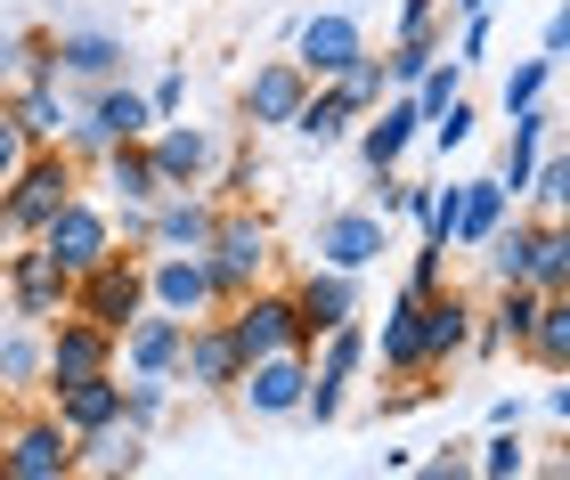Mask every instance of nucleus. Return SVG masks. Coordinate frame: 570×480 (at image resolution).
Instances as JSON below:
<instances>
[{"label":"nucleus","instance_id":"f257e3e1","mask_svg":"<svg viewBox=\"0 0 570 480\" xmlns=\"http://www.w3.org/2000/svg\"><path fill=\"white\" fill-rule=\"evenodd\" d=\"M204 269H213V293H220V301L253 293V286L277 269V229H269L253 204H220L213 237H204Z\"/></svg>","mask_w":570,"mask_h":480},{"label":"nucleus","instance_id":"f03ea898","mask_svg":"<svg viewBox=\"0 0 570 480\" xmlns=\"http://www.w3.org/2000/svg\"><path fill=\"white\" fill-rule=\"evenodd\" d=\"M73 188H82V163H73L66 147H24V163L0 180V212H9L17 237H41V220L58 212Z\"/></svg>","mask_w":570,"mask_h":480},{"label":"nucleus","instance_id":"7ed1b4c3","mask_svg":"<svg viewBox=\"0 0 570 480\" xmlns=\"http://www.w3.org/2000/svg\"><path fill=\"white\" fill-rule=\"evenodd\" d=\"M0 293H9V318L17 326H49L73 301V269H58V252L41 237H17L0 252Z\"/></svg>","mask_w":570,"mask_h":480},{"label":"nucleus","instance_id":"20e7f679","mask_svg":"<svg viewBox=\"0 0 570 480\" xmlns=\"http://www.w3.org/2000/svg\"><path fill=\"white\" fill-rule=\"evenodd\" d=\"M66 310H82L90 326H107V334H122L139 310H147V252L131 244H115L107 261H90L82 277H73V301Z\"/></svg>","mask_w":570,"mask_h":480},{"label":"nucleus","instance_id":"39448f33","mask_svg":"<svg viewBox=\"0 0 570 480\" xmlns=\"http://www.w3.org/2000/svg\"><path fill=\"white\" fill-rule=\"evenodd\" d=\"M358 367H367V326H358V318L326 326V334L309 342V391H302V416H309V423H334V416L351 408Z\"/></svg>","mask_w":570,"mask_h":480},{"label":"nucleus","instance_id":"423d86ee","mask_svg":"<svg viewBox=\"0 0 570 480\" xmlns=\"http://www.w3.org/2000/svg\"><path fill=\"white\" fill-rule=\"evenodd\" d=\"M220 326L237 342V359H269V350H302V318H294V293L285 286H253L237 301H220Z\"/></svg>","mask_w":570,"mask_h":480},{"label":"nucleus","instance_id":"0eeeda50","mask_svg":"<svg viewBox=\"0 0 570 480\" xmlns=\"http://www.w3.org/2000/svg\"><path fill=\"white\" fill-rule=\"evenodd\" d=\"M228 391L245 399V416H253V423H285V416H302V391H309V350H269V359H245Z\"/></svg>","mask_w":570,"mask_h":480},{"label":"nucleus","instance_id":"6e6552de","mask_svg":"<svg viewBox=\"0 0 570 480\" xmlns=\"http://www.w3.org/2000/svg\"><path fill=\"white\" fill-rule=\"evenodd\" d=\"M66 472H73V432L49 408L17 416L0 432V480H66Z\"/></svg>","mask_w":570,"mask_h":480},{"label":"nucleus","instance_id":"1a4fd4ad","mask_svg":"<svg viewBox=\"0 0 570 480\" xmlns=\"http://www.w3.org/2000/svg\"><path fill=\"white\" fill-rule=\"evenodd\" d=\"M294 66L309 73V82H334L358 49H367V24H358L351 9H309V17H294Z\"/></svg>","mask_w":570,"mask_h":480},{"label":"nucleus","instance_id":"9d476101","mask_svg":"<svg viewBox=\"0 0 570 480\" xmlns=\"http://www.w3.org/2000/svg\"><path fill=\"white\" fill-rule=\"evenodd\" d=\"M41 244L58 252V269H73V277H82L90 261H107V252H115V229H107V204H98V196H82V188H73L66 204H58V212L41 220Z\"/></svg>","mask_w":570,"mask_h":480},{"label":"nucleus","instance_id":"9b49d317","mask_svg":"<svg viewBox=\"0 0 570 480\" xmlns=\"http://www.w3.org/2000/svg\"><path fill=\"white\" fill-rule=\"evenodd\" d=\"M115 367V334L107 326H90L82 310H58L41 326V383H66V374H98Z\"/></svg>","mask_w":570,"mask_h":480},{"label":"nucleus","instance_id":"f8f14e48","mask_svg":"<svg viewBox=\"0 0 570 480\" xmlns=\"http://www.w3.org/2000/svg\"><path fill=\"white\" fill-rule=\"evenodd\" d=\"M147 156H155V180L164 188H204L220 163V131H204V122H155L147 131Z\"/></svg>","mask_w":570,"mask_h":480},{"label":"nucleus","instance_id":"ddd939ff","mask_svg":"<svg viewBox=\"0 0 570 480\" xmlns=\"http://www.w3.org/2000/svg\"><path fill=\"white\" fill-rule=\"evenodd\" d=\"M179 342H188V318H171V310H147L115 334V367L122 374H164V383H179Z\"/></svg>","mask_w":570,"mask_h":480},{"label":"nucleus","instance_id":"4468645a","mask_svg":"<svg viewBox=\"0 0 570 480\" xmlns=\"http://www.w3.org/2000/svg\"><path fill=\"white\" fill-rule=\"evenodd\" d=\"M358 163H367V171H400L407 163V147H416L424 139V114H416V98H407V90H392V98H375V107L367 114H358Z\"/></svg>","mask_w":570,"mask_h":480},{"label":"nucleus","instance_id":"2eb2a0df","mask_svg":"<svg viewBox=\"0 0 570 480\" xmlns=\"http://www.w3.org/2000/svg\"><path fill=\"white\" fill-rule=\"evenodd\" d=\"M147 301L171 318H213L220 293H213V269L204 252H147Z\"/></svg>","mask_w":570,"mask_h":480},{"label":"nucleus","instance_id":"dca6fc26","mask_svg":"<svg viewBox=\"0 0 570 480\" xmlns=\"http://www.w3.org/2000/svg\"><path fill=\"white\" fill-rule=\"evenodd\" d=\"M302 98H309V73H302L294 58H262V66H253V82H245V98H237V122H245L253 139H262V131H285Z\"/></svg>","mask_w":570,"mask_h":480},{"label":"nucleus","instance_id":"f3484780","mask_svg":"<svg viewBox=\"0 0 570 480\" xmlns=\"http://www.w3.org/2000/svg\"><path fill=\"white\" fill-rule=\"evenodd\" d=\"M237 342H228L220 310L213 318H188V342H179V383H188L196 399H228V383H237Z\"/></svg>","mask_w":570,"mask_h":480},{"label":"nucleus","instance_id":"a211bd4d","mask_svg":"<svg viewBox=\"0 0 570 480\" xmlns=\"http://www.w3.org/2000/svg\"><path fill=\"white\" fill-rule=\"evenodd\" d=\"M294 318H302V350L326 334V326H343V318H358V277L351 269H326V261H309L294 286Z\"/></svg>","mask_w":570,"mask_h":480},{"label":"nucleus","instance_id":"6ab92c4d","mask_svg":"<svg viewBox=\"0 0 570 480\" xmlns=\"http://www.w3.org/2000/svg\"><path fill=\"white\" fill-rule=\"evenodd\" d=\"M41 391H49V416H58L73 440L122 416V367H98V374H66V383H41Z\"/></svg>","mask_w":570,"mask_h":480},{"label":"nucleus","instance_id":"aec40b11","mask_svg":"<svg viewBox=\"0 0 570 480\" xmlns=\"http://www.w3.org/2000/svg\"><path fill=\"white\" fill-rule=\"evenodd\" d=\"M367 359H383V374H400V383H407V374H432V367H424V293H416V286L392 293L383 326L367 334Z\"/></svg>","mask_w":570,"mask_h":480},{"label":"nucleus","instance_id":"412c9836","mask_svg":"<svg viewBox=\"0 0 570 480\" xmlns=\"http://www.w3.org/2000/svg\"><path fill=\"white\" fill-rule=\"evenodd\" d=\"M383 212H367V204H343V212H326L318 220V261L326 269H351V277H367L375 261H383Z\"/></svg>","mask_w":570,"mask_h":480},{"label":"nucleus","instance_id":"4be33fe9","mask_svg":"<svg viewBox=\"0 0 570 480\" xmlns=\"http://www.w3.org/2000/svg\"><path fill=\"white\" fill-rule=\"evenodd\" d=\"M122 66H131V49H122V33H107V24H66V33H58V82L66 90L115 82Z\"/></svg>","mask_w":570,"mask_h":480},{"label":"nucleus","instance_id":"5701e85b","mask_svg":"<svg viewBox=\"0 0 570 480\" xmlns=\"http://www.w3.org/2000/svg\"><path fill=\"white\" fill-rule=\"evenodd\" d=\"M213 220H220V204L204 188H164V196H155V237H147V252H204Z\"/></svg>","mask_w":570,"mask_h":480},{"label":"nucleus","instance_id":"b1692460","mask_svg":"<svg viewBox=\"0 0 570 480\" xmlns=\"http://www.w3.org/2000/svg\"><path fill=\"white\" fill-rule=\"evenodd\" d=\"M464 342H473V293H456L449 277L424 293V367H456L464 359Z\"/></svg>","mask_w":570,"mask_h":480},{"label":"nucleus","instance_id":"393cba45","mask_svg":"<svg viewBox=\"0 0 570 480\" xmlns=\"http://www.w3.org/2000/svg\"><path fill=\"white\" fill-rule=\"evenodd\" d=\"M358 114H367V107H358L343 82H309V98L294 107V122H285V131H294L302 147H343V139L358 131Z\"/></svg>","mask_w":570,"mask_h":480},{"label":"nucleus","instance_id":"a878e982","mask_svg":"<svg viewBox=\"0 0 570 480\" xmlns=\"http://www.w3.org/2000/svg\"><path fill=\"white\" fill-rule=\"evenodd\" d=\"M0 107L17 114L24 147H58L66 122H73V90H66V82H9V98H0Z\"/></svg>","mask_w":570,"mask_h":480},{"label":"nucleus","instance_id":"bb28decb","mask_svg":"<svg viewBox=\"0 0 570 480\" xmlns=\"http://www.w3.org/2000/svg\"><path fill=\"white\" fill-rule=\"evenodd\" d=\"M147 464V432L139 423H98V432L73 440V472H98V480H115V472H139Z\"/></svg>","mask_w":570,"mask_h":480},{"label":"nucleus","instance_id":"cd10ccee","mask_svg":"<svg viewBox=\"0 0 570 480\" xmlns=\"http://www.w3.org/2000/svg\"><path fill=\"white\" fill-rule=\"evenodd\" d=\"M547 139H554V107L538 98V107H522V114H513V139H505V156H498V180H505V196H513V204H522V188H530L538 156H547Z\"/></svg>","mask_w":570,"mask_h":480},{"label":"nucleus","instance_id":"c85d7f7f","mask_svg":"<svg viewBox=\"0 0 570 480\" xmlns=\"http://www.w3.org/2000/svg\"><path fill=\"white\" fill-rule=\"evenodd\" d=\"M513 212V196L498 171H481V180H456V244L449 252H481V237L498 229V220Z\"/></svg>","mask_w":570,"mask_h":480},{"label":"nucleus","instance_id":"c756f323","mask_svg":"<svg viewBox=\"0 0 570 480\" xmlns=\"http://www.w3.org/2000/svg\"><path fill=\"white\" fill-rule=\"evenodd\" d=\"M98 171H107V204H155L164 196V180H155V156H147V139H122L98 156Z\"/></svg>","mask_w":570,"mask_h":480},{"label":"nucleus","instance_id":"7c9ffc66","mask_svg":"<svg viewBox=\"0 0 570 480\" xmlns=\"http://www.w3.org/2000/svg\"><path fill=\"white\" fill-rule=\"evenodd\" d=\"M522 359H538V374L570 367V293H538V318L522 334Z\"/></svg>","mask_w":570,"mask_h":480},{"label":"nucleus","instance_id":"2f4dec72","mask_svg":"<svg viewBox=\"0 0 570 480\" xmlns=\"http://www.w3.org/2000/svg\"><path fill=\"white\" fill-rule=\"evenodd\" d=\"M522 286H538V293H570V229H562V220H547V212H538L530 277H522Z\"/></svg>","mask_w":570,"mask_h":480},{"label":"nucleus","instance_id":"473e14b6","mask_svg":"<svg viewBox=\"0 0 570 480\" xmlns=\"http://www.w3.org/2000/svg\"><path fill=\"white\" fill-rule=\"evenodd\" d=\"M253 180H262V147H253V131L237 147L220 139V163H213V180H204V196H213V204H245Z\"/></svg>","mask_w":570,"mask_h":480},{"label":"nucleus","instance_id":"72a5a7b5","mask_svg":"<svg viewBox=\"0 0 570 480\" xmlns=\"http://www.w3.org/2000/svg\"><path fill=\"white\" fill-rule=\"evenodd\" d=\"M0 391H41V326H0Z\"/></svg>","mask_w":570,"mask_h":480},{"label":"nucleus","instance_id":"f704fd0d","mask_svg":"<svg viewBox=\"0 0 570 480\" xmlns=\"http://www.w3.org/2000/svg\"><path fill=\"white\" fill-rule=\"evenodd\" d=\"M473 472H489V480H522V472H530V440H522V423H489V440L473 448Z\"/></svg>","mask_w":570,"mask_h":480},{"label":"nucleus","instance_id":"c9c22d12","mask_svg":"<svg viewBox=\"0 0 570 480\" xmlns=\"http://www.w3.org/2000/svg\"><path fill=\"white\" fill-rule=\"evenodd\" d=\"M449 49V33H400L392 49H383V73H392V90H416V73Z\"/></svg>","mask_w":570,"mask_h":480},{"label":"nucleus","instance_id":"e433bc0d","mask_svg":"<svg viewBox=\"0 0 570 480\" xmlns=\"http://www.w3.org/2000/svg\"><path fill=\"white\" fill-rule=\"evenodd\" d=\"M164 416H171V383H164V374H122V423L155 432Z\"/></svg>","mask_w":570,"mask_h":480},{"label":"nucleus","instance_id":"4c0bfd02","mask_svg":"<svg viewBox=\"0 0 570 480\" xmlns=\"http://www.w3.org/2000/svg\"><path fill=\"white\" fill-rule=\"evenodd\" d=\"M17 82H58V33L49 24H24L17 33Z\"/></svg>","mask_w":570,"mask_h":480},{"label":"nucleus","instance_id":"58836bf2","mask_svg":"<svg viewBox=\"0 0 570 480\" xmlns=\"http://www.w3.org/2000/svg\"><path fill=\"white\" fill-rule=\"evenodd\" d=\"M522 196H538V212H547V220H562V204H570V163L554 156V147L538 156V171H530V188H522Z\"/></svg>","mask_w":570,"mask_h":480},{"label":"nucleus","instance_id":"ea45409f","mask_svg":"<svg viewBox=\"0 0 570 480\" xmlns=\"http://www.w3.org/2000/svg\"><path fill=\"white\" fill-rule=\"evenodd\" d=\"M554 90V58H522L505 73V114H522V107H538V98Z\"/></svg>","mask_w":570,"mask_h":480},{"label":"nucleus","instance_id":"a19ab883","mask_svg":"<svg viewBox=\"0 0 570 480\" xmlns=\"http://www.w3.org/2000/svg\"><path fill=\"white\" fill-rule=\"evenodd\" d=\"M473 122H481V114H473V98H449V107H440V114L424 122V139L440 147V156H456V147L473 139Z\"/></svg>","mask_w":570,"mask_h":480},{"label":"nucleus","instance_id":"79ce46f5","mask_svg":"<svg viewBox=\"0 0 570 480\" xmlns=\"http://www.w3.org/2000/svg\"><path fill=\"white\" fill-rule=\"evenodd\" d=\"M107 229H115V244L147 252V237H155V204H107Z\"/></svg>","mask_w":570,"mask_h":480},{"label":"nucleus","instance_id":"37998d69","mask_svg":"<svg viewBox=\"0 0 570 480\" xmlns=\"http://www.w3.org/2000/svg\"><path fill=\"white\" fill-rule=\"evenodd\" d=\"M440 277H449V244H424V237H416V261H407V286H416V293H432Z\"/></svg>","mask_w":570,"mask_h":480},{"label":"nucleus","instance_id":"c03bdc74","mask_svg":"<svg viewBox=\"0 0 570 480\" xmlns=\"http://www.w3.org/2000/svg\"><path fill=\"white\" fill-rule=\"evenodd\" d=\"M179 107H188V73H179V66H171V73H164V82H155V90H147V114H155V122H171Z\"/></svg>","mask_w":570,"mask_h":480},{"label":"nucleus","instance_id":"a18cd8bd","mask_svg":"<svg viewBox=\"0 0 570 480\" xmlns=\"http://www.w3.org/2000/svg\"><path fill=\"white\" fill-rule=\"evenodd\" d=\"M481 58H489V9H473V17H464V33H456V66L473 73Z\"/></svg>","mask_w":570,"mask_h":480},{"label":"nucleus","instance_id":"49530a36","mask_svg":"<svg viewBox=\"0 0 570 480\" xmlns=\"http://www.w3.org/2000/svg\"><path fill=\"white\" fill-rule=\"evenodd\" d=\"M400 33H449V24H440V0H400Z\"/></svg>","mask_w":570,"mask_h":480},{"label":"nucleus","instance_id":"de8ad7c7","mask_svg":"<svg viewBox=\"0 0 570 480\" xmlns=\"http://www.w3.org/2000/svg\"><path fill=\"white\" fill-rule=\"evenodd\" d=\"M424 472H432V480H456V472H473V448H464V440H449L440 457H424Z\"/></svg>","mask_w":570,"mask_h":480},{"label":"nucleus","instance_id":"09e8293b","mask_svg":"<svg viewBox=\"0 0 570 480\" xmlns=\"http://www.w3.org/2000/svg\"><path fill=\"white\" fill-rule=\"evenodd\" d=\"M17 163H24V131H17V114L0 107V180H9Z\"/></svg>","mask_w":570,"mask_h":480},{"label":"nucleus","instance_id":"8fccbe9b","mask_svg":"<svg viewBox=\"0 0 570 480\" xmlns=\"http://www.w3.org/2000/svg\"><path fill=\"white\" fill-rule=\"evenodd\" d=\"M547 416L570 423V383H562V374H547Z\"/></svg>","mask_w":570,"mask_h":480},{"label":"nucleus","instance_id":"3c124183","mask_svg":"<svg viewBox=\"0 0 570 480\" xmlns=\"http://www.w3.org/2000/svg\"><path fill=\"white\" fill-rule=\"evenodd\" d=\"M17 82V33H0V90Z\"/></svg>","mask_w":570,"mask_h":480},{"label":"nucleus","instance_id":"603ef678","mask_svg":"<svg viewBox=\"0 0 570 480\" xmlns=\"http://www.w3.org/2000/svg\"><path fill=\"white\" fill-rule=\"evenodd\" d=\"M9 244H17V229H9V212H0V252H9Z\"/></svg>","mask_w":570,"mask_h":480}]
</instances>
